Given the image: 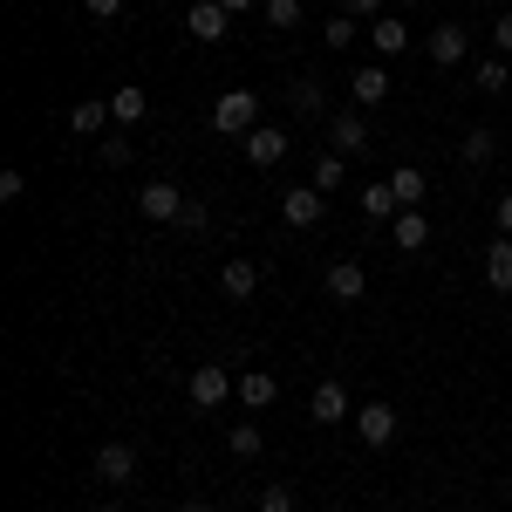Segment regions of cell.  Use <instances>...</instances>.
Segmentation results:
<instances>
[{"label": "cell", "instance_id": "6da1fadb", "mask_svg": "<svg viewBox=\"0 0 512 512\" xmlns=\"http://www.w3.org/2000/svg\"><path fill=\"white\" fill-rule=\"evenodd\" d=\"M212 130H219V137H246V130H260V96H253V89H226V96L212 103Z\"/></svg>", "mask_w": 512, "mask_h": 512}, {"label": "cell", "instance_id": "7a4b0ae2", "mask_svg": "<svg viewBox=\"0 0 512 512\" xmlns=\"http://www.w3.org/2000/svg\"><path fill=\"white\" fill-rule=\"evenodd\" d=\"M239 151H246L253 171H274V164L287 158V130H280V123H260V130H246V137H239Z\"/></svg>", "mask_w": 512, "mask_h": 512}, {"label": "cell", "instance_id": "3957f363", "mask_svg": "<svg viewBox=\"0 0 512 512\" xmlns=\"http://www.w3.org/2000/svg\"><path fill=\"white\" fill-rule=\"evenodd\" d=\"M89 472H96V485H130L137 478V444H96Z\"/></svg>", "mask_w": 512, "mask_h": 512}, {"label": "cell", "instance_id": "277c9868", "mask_svg": "<svg viewBox=\"0 0 512 512\" xmlns=\"http://www.w3.org/2000/svg\"><path fill=\"white\" fill-rule=\"evenodd\" d=\"M185 390H192L198 410H219L226 396H239V376H226V369H212V362H205V369H192V383H185Z\"/></svg>", "mask_w": 512, "mask_h": 512}, {"label": "cell", "instance_id": "5b68a950", "mask_svg": "<svg viewBox=\"0 0 512 512\" xmlns=\"http://www.w3.org/2000/svg\"><path fill=\"white\" fill-rule=\"evenodd\" d=\"M355 431H362L369 451H383V444L396 437V410H390V403H362V410H355Z\"/></svg>", "mask_w": 512, "mask_h": 512}, {"label": "cell", "instance_id": "8992f818", "mask_svg": "<svg viewBox=\"0 0 512 512\" xmlns=\"http://www.w3.org/2000/svg\"><path fill=\"white\" fill-rule=\"evenodd\" d=\"M185 28H192L198 41H226V35H233V14H226L219 0H192V14H185Z\"/></svg>", "mask_w": 512, "mask_h": 512}, {"label": "cell", "instance_id": "52a82bcc", "mask_svg": "<svg viewBox=\"0 0 512 512\" xmlns=\"http://www.w3.org/2000/svg\"><path fill=\"white\" fill-rule=\"evenodd\" d=\"M465 55H472V35H465L458 21H444V28H431V62H437V69H458Z\"/></svg>", "mask_w": 512, "mask_h": 512}, {"label": "cell", "instance_id": "ba28073f", "mask_svg": "<svg viewBox=\"0 0 512 512\" xmlns=\"http://www.w3.org/2000/svg\"><path fill=\"white\" fill-rule=\"evenodd\" d=\"M321 198H328V192H315V185H294V192L280 198V219H287V226H321V212H328Z\"/></svg>", "mask_w": 512, "mask_h": 512}, {"label": "cell", "instance_id": "9c48e42d", "mask_svg": "<svg viewBox=\"0 0 512 512\" xmlns=\"http://www.w3.org/2000/svg\"><path fill=\"white\" fill-rule=\"evenodd\" d=\"M137 205H144V219H171V226H178V212H185V192H178L171 178H151Z\"/></svg>", "mask_w": 512, "mask_h": 512}, {"label": "cell", "instance_id": "30bf717a", "mask_svg": "<svg viewBox=\"0 0 512 512\" xmlns=\"http://www.w3.org/2000/svg\"><path fill=\"white\" fill-rule=\"evenodd\" d=\"M328 294H335V301H362V294H369V267H362V260H335V267H328Z\"/></svg>", "mask_w": 512, "mask_h": 512}, {"label": "cell", "instance_id": "8fae6325", "mask_svg": "<svg viewBox=\"0 0 512 512\" xmlns=\"http://www.w3.org/2000/svg\"><path fill=\"white\" fill-rule=\"evenodd\" d=\"M274 396H280V376H274V369H246V376H239V403H246L253 417H260Z\"/></svg>", "mask_w": 512, "mask_h": 512}, {"label": "cell", "instance_id": "7c38bea8", "mask_svg": "<svg viewBox=\"0 0 512 512\" xmlns=\"http://www.w3.org/2000/svg\"><path fill=\"white\" fill-rule=\"evenodd\" d=\"M219 287H226L233 301H253V294H260V260H226V267H219Z\"/></svg>", "mask_w": 512, "mask_h": 512}, {"label": "cell", "instance_id": "4fadbf2b", "mask_svg": "<svg viewBox=\"0 0 512 512\" xmlns=\"http://www.w3.org/2000/svg\"><path fill=\"white\" fill-rule=\"evenodd\" d=\"M390 239L403 246V253H417V246L431 239V219H424V205H403V212H396V226H390Z\"/></svg>", "mask_w": 512, "mask_h": 512}, {"label": "cell", "instance_id": "5bb4252c", "mask_svg": "<svg viewBox=\"0 0 512 512\" xmlns=\"http://www.w3.org/2000/svg\"><path fill=\"white\" fill-rule=\"evenodd\" d=\"M110 117H117V110H110V96H82L76 110H69V130H76V137H96Z\"/></svg>", "mask_w": 512, "mask_h": 512}, {"label": "cell", "instance_id": "9a60e30c", "mask_svg": "<svg viewBox=\"0 0 512 512\" xmlns=\"http://www.w3.org/2000/svg\"><path fill=\"white\" fill-rule=\"evenodd\" d=\"M362 144H369V123H362V117H335V123H328V151H342V158H355Z\"/></svg>", "mask_w": 512, "mask_h": 512}, {"label": "cell", "instance_id": "2e32d148", "mask_svg": "<svg viewBox=\"0 0 512 512\" xmlns=\"http://www.w3.org/2000/svg\"><path fill=\"white\" fill-rule=\"evenodd\" d=\"M369 48H376V55H403V48H410V28H403L396 14H383V21H369Z\"/></svg>", "mask_w": 512, "mask_h": 512}, {"label": "cell", "instance_id": "e0dca14e", "mask_svg": "<svg viewBox=\"0 0 512 512\" xmlns=\"http://www.w3.org/2000/svg\"><path fill=\"white\" fill-rule=\"evenodd\" d=\"M485 280H492L499 294H512V239H506V233L485 246Z\"/></svg>", "mask_w": 512, "mask_h": 512}, {"label": "cell", "instance_id": "ac0fdd59", "mask_svg": "<svg viewBox=\"0 0 512 512\" xmlns=\"http://www.w3.org/2000/svg\"><path fill=\"white\" fill-rule=\"evenodd\" d=\"M349 96H355V103H362V110H376V103H383V96H390V76H383V69H376V62H369V69H355Z\"/></svg>", "mask_w": 512, "mask_h": 512}, {"label": "cell", "instance_id": "d6986e66", "mask_svg": "<svg viewBox=\"0 0 512 512\" xmlns=\"http://www.w3.org/2000/svg\"><path fill=\"white\" fill-rule=\"evenodd\" d=\"M287 110H294L301 123L328 117V96H321V82H294V89H287Z\"/></svg>", "mask_w": 512, "mask_h": 512}, {"label": "cell", "instance_id": "ffe728a7", "mask_svg": "<svg viewBox=\"0 0 512 512\" xmlns=\"http://www.w3.org/2000/svg\"><path fill=\"white\" fill-rule=\"evenodd\" d=\"M349 417V390L342 383H315V424H342Z\"/></svg>", "mask_w": 512, "mask_h": 512}, {"label": "cell", "instance_id": "44dd1931", "mask_svg": "<svg viewBox=\"0 0 512 512\" xmlns=\"http://www.w3.org/2000/svg\"><path fill=\"white\" fill-rule=\"evenodd\" d=\"M110 110H117V123H144V117H151V96H144L137 82H123L117 96H110Z\"/></svg>", "mask_w": 512, "mask_h": 512}, {"label": "cell", "instance_id": "7402d4cb", "mask_svg": "<svg viewBox=\"0 0 512 512\" xmlns=\"http://www.w3.org/2000/svg\"><path fill=\"white\" fill-rule=\"evenodd\" d=\"M458 158L472 164V171H485V164L499 158V137H492V130H472V137H465V144H458Z\"/></svg>", "mask_w": 512, "mask_h": 512}, {"label": "cell", "instance_id": "603a6c76", "mask_svg": "<svg viewBox=\"0 0 512 512\" xmlns=\"http://www.w3.org/2000/svg\"><path fill=\"white\" fill-rule=\"evenodd\" d=\"M342 178H349V158H342V151H321L315 158V192H342Z\"/></svg>", "mask_w": 512, "mask_h": 512}, {"label": "cell", "instance_id": "cb8c5ba5", "mask_svg": "<svg viewBox=\"0 0 512 512\" xmlns=\"http://www.w3.org/2000/svg\"><path fill=\"white\" fill-rule=\"evenodd\" d=\"M226 444H233V458H260V451H267V431H260V424H233Z\"/></svg>", "mask_w": 512, "mask_h": 512}, {"label": "cell", "instance_id": "d4e9b609", "mask_svg": "<svg viewBox=\"0 0 512 512\" xmlns=\"http://www.w3.org/2000/svg\"><path fill=\"white\" fill-rule=\"evenodd\" d=\"M390 192H396V205H424V171H417V164H403V171L390 178Z\"/></svg>", "mask_w": 512, "mask_h": 512}, {"label": "cell", "instance_id": "484cf974", "mask_svg": "<svg viewBox=\"0 0 512 512\" xmlns=\"http://www.w3.org/2000/svg\"><path fill=\"white\" fill-rule=\"evenodd\" d=\"M301 14H308L301 0H267V28H274V35H287V28H301Z\"/></svg>", "mask_w": 512, "mask_h": 512}, {"label": "cell", "instance_id": "4316f807", "mask_svg": "<svg viewBox=\"0 0 512 512\" xmlns=\"http://www.w3.org/2000/svg\"><path fill=\"white\" fill-rule=\"evenodd\" d=\"M478 89H485V96L506 89V55H478Z\"/></svg>", "mask_w": 512, "mask_h": 512}, {"label": "cell", "instance_id": "83f0119b", "mask_svg": "<svg viewBox=\"0 0 512 512\" xmlns=\"http://www.w3.org/2000/svg\"><path fill=\"white\" fill-rule=\"evenodd\" d=\"M362 205H369V219H396V212H403L390 185H369V192H362Z\"/></svg>", "mask_w": 512, "mask_h": 512}, {"label": "cell", "instance_id": "f1b7e54d", "mask_svg": "<svg viewBox=\"0 0 512 512\" xmlns=\"http://www.w3.org/2000/svg\"><path fill=\"white\" fill-rule=\"evenodd\" d=\"M260 512H294V485H260Z\"/></svg>", "mask_w": 512, "mask_h": 512}, {"label": "cell", "instance_id": "f546056e", "mask_svg": "<svg viewBox=\"0 0 512 512\" xmlns=\"http://www.w3.org/2000/svg\"><path fill=\"white\" fill-rule=\"evenodd\" d=\"M321 41H328V48H349V41H355V21H349V14H335V21L321 28Z\"/></svg>", "mask_w": 512, "mask_h": 512}, {"label": "cell", "instance_id": "4dcf8cb0", "mask_svg": "<svg viewBox=\"0 0 512 512\" xmlns=\"http://www.w3.org/2000/svg\"><path fill=\"white\" fill-rule=\"evenodd\" d=\"M130 158H137V151H130V137H123V130H117V137H103V164H130Z\"/></svg>", "mask_w": 512, "mask_h": 512}, {"label": "cell", "instance_id": "1f68e13d", "mask_svg": "<svg viewBox=\"0 0 512 512\" xmlns=\"http://www.w3.org/2000/svg\"><path fill=\"white\" fill-rule=\"evenodd\" d=\"M349 21H383V0H342Z\"/></svg>", "mask_w": 512, "mask_h": 512}, {"label": "cell", "instance_id": "d6a6232c", "mask_svg": "<svg viewBox=\"0 0 512 512\" xmlns=\"http://www.w3.org/2000/svg\"><path fill=\"white\" fill-rule=\"evenodd\" d=\"M205 226H212V212H205V205H185V212H178V233H205Z\"/></svg>", "mask_w": 512, "mask_h": 512}, {"label": "cell", "instance_id": "836d02e7", "mask_svg": "<svg viewBox=\"0 0 512 512\" xmlns=\"http://www.w3.org/2000/svg\"><path fill=\"white\" fill-rule=\"evenodd\" d=\"M28 192V178H21V171H0V198H7V205H14V198Z\"/></svg>", "mask_w": 512, "mask_h": 512}, {"label": "cell", "instance_id": "e575fe53", "mask_svg": "<svg viewBox=\"0 0 512 512\" xmlns=\"http://www.w3.org/2000/svg\"><path fill=\"white\" fill-rule=\"evenodd\" d=\"M492 48H499V55H512V14H499V28H492Z\"/></svg>", "mask_w": 512, "mask_h": 512}, {"label": "cell", "instance_id": "d590c367", "mask_svg": "<svg viewBox=\"0 0 512 512\" xmlns=\"http://www.w3.org/2000/svg\"><path fill=\"white\" fill-rule=\"evenodd\" d=\"M82 7H89L96 21H117V14H123V0H82Z\"/></svg>", "mask_w": 512, "mask_h": 512}, {"label": "cell", "instance_id": "8d00e7d4", "mask_svg": "<svg viewBox=\"0 0 512 512\" xmlns=\"http://www.w3.org/2000/svg\"><path fill=\"white\" fill-rule=\"evenodd\" d=\"M499 233H506V239H512V192H506V198H499Z\"/></svg>", "mask_w": 512, "mask_h": 512}, {"label": "cell", "instance_id": "74e56055", "mask_svg": "<svg viewBox=\"0 0 512 512\" xmlns=\"http://www.w3.org/2000/svg\"><path fill=\"white\" fill-rule=\"evenodd\" d=\"M219 7H226V14H246V7H253V0H219Z\"/></svg>", "mask_w": 512, "mask_h": 512}, {"label": "cell", "instance_id": "f35d334b", "mask_svg": "<svg viewBox=\"0 0 512 512\" xmlns=\"http://www.w3.org/2000/svg\"><path fill=\"white\" fill-rule=\"evenodd\" d=\"M178 512H212V506H205V499H185V506H178Z\"/></svg>", "mask_w": 512, "mask_h": 512}, {"label": "cell", "instance_id": "ab89813d", "mask_svg": "<svg viewBox=\"0 0 512 512\" xmlns=\"http://www.w3.org/2000/svg\"><path fill=\"white\" fill-rule=\"evenodd\" d=\"M89 512H123V506H117V499H103V506H89Z\"/></svg>", "mask_w": 512, "mask_h": 512}, {"label": "cell", "instance_id": "60d3db41", "mask_svg": "<svg viewBox=\"0 0 512 512\" xmlns=\"http://www.w3.org/2000/svg\"><path fill=\"white\" fill-rule=\"evenodd\" d=\"M396 7H417V0H396Z\"/></svg>", "mask_w": 512, "mask_h": 512}]
</instances>
